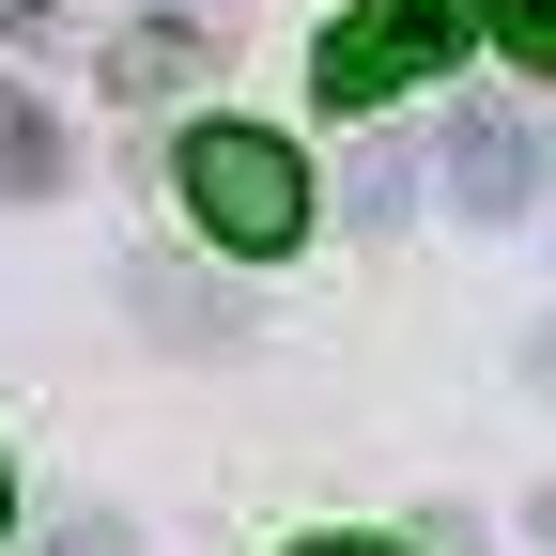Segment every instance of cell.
<instances>
[{
	"label": "cell",
	"mask_w": 556,
	"mask_h": 556,
	"mask_svg": "<svg viewBox=\"0 0 556 556\" xmlns=\"http://www.w3.org/2000/svg\"><path fill=\"white\" fill-rule=\"evenodd\" d=\"M464 16H479V0H356V16L325 31V62H309L325 109H371V93H402V78H433V62L464 47Z\"/></svg>",
	"instance_id": "2"
},
{
	"label": "cell",
	"mask_w": 556,
	"mask_h": 556,
	"mask_svg": "<svg viewBox=\"0 0 556 556\" xmlns=\"http://www.w3.org/2000/svg\"><path fill=\"white\" fill-rule=\"evenodd\" d=\"M294 556H402V541H294Z\"/></svg>",
	"instance_id": "8"
},
{
	"label": "cell",
	"mask_w": 556,
	"mask_h": 556,
	"mask_svg": "<svg viewBox=\"0 0 556 556\" xmlns=\"http://www.w3.org/2000/svg\"><path fill=\"white\" fill-rule=\"evenodd\" d=\"M170 186H186V217L217 232V248H248V263H278V248L309 232V155L263 139V124H186Z\"/></svg>",
	"instance_id": "1"
},
{
	"label": "cell",
	"mask_w": 556,
	"mask_h": 556,
	"mask_svg": "<svg viewBox=\"0 0 556 556\" xmlns=\"http://www.w3.org/2000/svg\"><path fill=\"white\" fill-rule=\"evenodd\" d=\"M47 186H62V109L0 78V201H47Z\"/></svg>",
	"instance_id": "5"
},
{
	"label": "cell",
	"mask_w": 556,
	"mask_h": 556,
	"mask_svg": "<svg viewBox=\"0 0 556 556\" xmlns=\"http://www.w3.org/2000/svg\"><path fill=\"white\" fill-rule=\"evenodd\" d=\"M541 526H556V495H541Z\"/></svg>",
	"instance_id": "10"
},
{
	"label": "cell",
	"mask_w": 556,
	"mask_h": 556,
	"mask_svg": "<svg viewBox=\"0 0 556 556\" xmlns=\"http://www.w3.org/2000/svg\"><path fill=\"white\" fill-rule=\"evenodd\" d=\"M0 510H16V479H0Z\"/></svg>",
	"instance_id": "9"
},
{
	"label": "cell",
	"mask_w": 556,
	"mask_h": 556,
	"mask_svg": "<svg viewBox=\"0 0 556 556\" xmlns=\"http://www.w3.org/2000/svg\"><path fill=\"white\" fill-rule=\"evenodd\" d=\"M201 62H217V31H201V16H139V31L109 47V78H124V93H186Z\"/></svg>",
	"instance_id": "4"
},
{
	"label": "cell",
	"mask_w": 556,
	"mask_h": 556,
	"mask_svg": "<svg viewBox=\"0 0 556 556\" xmlns=\"http://www.w3.org/2000/svg\"><path fill=\"white\" fill-rule=\"evenodd\" d=\"M479 31H495L526 78H556V0H479Z\"/></svg>",
	"instance_id": "6"
},
{
	"label": "cell",
	"mask_w": 556,
	"mask_h": 556,
	"mask_svg": "<svg viewBox=\"0 0 556 556\" xmlns=\"http://www.w3.org/2000/svg\"><path fill=\"white\" fill-rule=\"evenodd\" d=\"M526 186H541V139L510 109H464L448 124V201H464V217H526Z\"/></svg>",
	"instance_id": "3"
},
{
	"label": "cell",
	"mask_w": 556,
	"mask_h": 556,
	"mask_svg": "<svg viewBox=\"0 0 556 556\" xmlns=\"http://www.w3.org/2000/svg\"><path fill=\"white\" fill-rule=\"evenodd\" d=\"M62 556H124V526H78V541H62Z\"/></svg>",
	"instance_id": "7"
}]
</instances>
